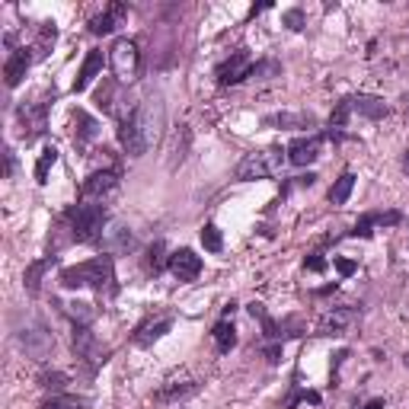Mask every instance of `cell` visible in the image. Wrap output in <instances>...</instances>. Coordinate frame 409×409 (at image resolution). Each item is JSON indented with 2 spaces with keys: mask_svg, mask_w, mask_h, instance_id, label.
Instances as JSON below:
<instances>
[{
  "mask_svg": "<svg viewBox=\"0 0 409 409\" xmlns=\"http://www.w3.org/2000/svg\"><path fill=\"white\" fill-rule=\"evenodd\" d=\"M336 268H339V275H351L358 266H355L351 259H336Z\"/></svg>",
  "mask_w": 409,
  "mask_h": 409,
  "instance_id": "obj_37",
  "label": "cell"
},
{
  "mask_svg": "<svg viewBox=\"0 0 409 409\" xmlns=\"http://www.w3.org/2000/svg\"><path fill=\"white\" fill-rule=\"evenodd\" d=\"M74 351H77V358H80L83 364H89V371H93L96 364L106 361V358H102V351H99L96 336L89 332V326H83V323H74Z\"/></svg>",
  "mask_w": 409,
  "mask_h": 409,
  "instance_id": "obj_7",
  "label": "cell"
},
{
  "mask_svg": "<svg viewBox=\"0 0 409 409\" xmlns=\"http://www.w3.org/2000/svg\"><path fill=\"white\" fill-rule=\"evenodd\" d=\"M38 383H42L45 390H64V383H67V374H64V371H45V374L38 377Z\"/></svg>",
  "mask_w": 409,
  "mask_h": 409,
  "instance_id": "obj_29",
  "label": "cell"
},
{
  "mask_svg": "<svg viewBox=\"0 0 409 409\" xmlns=\"http://www.w3.org/2000/svg\"><path fill=\"white\" fill-rule=\"evenodd\" d=\"M19 345L26 349V355H29V358L42 361V358H48V351L55 349V336L45 329V323L32 320L26 329H19Z\"/></svg>",
  "mask_w": 409,
  "mask_h": 409,
  "instance_id": "obj_6",
  "label": "cell"
},
{
  "mask_svg": "<svg viewBox=\"0 0 409 409\" xmlns=\"http://www.w3.org/2000/svg\"><path fill=\"white\" fill-rule=\"evenodd\" d=\"M211 336H214V345H217V351H221V355H227V351L236 345V329H234V323H230L227 317L217 320L214 329H211Z\"/></svg>",
  "mask_w": 409,
  "mask_h": 409,
  "instance_id": "obj_21",
  "label": "cell"
},
{
  "mask_svg": "<svg viewBox=\"0 0 409 409\" xmlns=\"http://www.w3.org/2000/svg\"><path fill=\"white\" fill-rule=\"evenodd\" d=\"M99 74H102V51L93 48L87 58H83V64H80V74H77V80H74V93L87 89Z\"/></svg>",
  "mask_w": 409,
  "mask_h": 409,
  "instance_id": "obj_17",
  "label": "cell"
},
{
  "mask_svg": "<svg viewBox=\"0 0 409 409\" xmlns=\"http://www.w3.org/2000/svg\"><path fill=\"white\" fill-rule=\"evenodd\" d=\"M374 214H364L361 221L355 224V230H351V236H371V227H374Z\"/></svg>",
  "mask_w": 409,
  "mask_h": 409,
  "instance_id": "obj_33",
  "label": "cell"
},
{
  "mask_svg": "<svg viewBox=\"0 0 409 409\" xmlns=\"http://www.w3.org/2000/svg\"><path fill=\"white\" fill-rule=\"evenodd\" d=\"M355 317H358L355 307H339V310L326 313V317L320 320V332H323V336H342V332L355 323Z\"/></svg>",
  "mask_w": 409,
  "mask_h": 409,
  "instance_id": "obj_13",
  "label": "cell"
},
{
  "mask_svg": "<svg viewBox=\"0 0 409 409\" xmlns=\"http://www.w3.org/2000/svg\"><path fill=\"white\" fill-rule=\"evenodd\" d=\"M406 368H409V355H406Z\"/></svg>",
  "mask_w": 409,
  "mask_h": 409,
  "instance_id": "obj_40",
  "label": "cell"
},
{
  "mask_svg": "<svg viewBox=\"0 0 409 409\" xmlns=\"http://www.w3.org/2000/svg\"><path fill=\"white\" fill-rule=\"evenodd\" d=\"M32 64V48H16L4 64V77H6V87H19V80L26 77Z\"/></svg>",
  "mask_w": 409,
  "mask_h": 409,
  "instance_id": "obj_15",
  "label": "cell"
},
{
  "mask_svg": "<svg viewBox=\"0 0 409 409\" xmlns=\"http://www.w3.org/2000/svg\"><path fill=\"white\" fill-rule=\"evenodd\" d=\"M58 163V147H45V151L42 153H38V160H36V179H38V182H48V170H51V166H55Z\"/></svg>",
  "mask_w": 409,
  "mask_h": 409,
  "instance_id": "obj_26",
  "label": "cell"
},
{
  "mask_svg": "<svg viewBox=\"0 0 409 409\" xmlns=\"http://www.w3.org/2000/svg\"><path fill=\"white\" fill-rule=\"evenodd\" d=\"M170 272L179 281H195L202 275V256H195L192 249H176L170 256Z\"/></svg>",
  "mask_w": 409,
  "mask_h": 409,
  "instance_id": "obj_10",
  "label": "cell"
},
{
  "mask_svg": "<svg viewBox=\"0 0 409 409\" xmlns=\"http://www.w3.org/2000/svg\"><path fill=\"white\" fill-rule=\"evenodd\" d=\"M349 112H351L349 99H342V102L336 106V112L329 115V128H345V121H349Z\"/></svg>",
  "mask_w": 409,
  "mask_h": 409,
  "instance_id": "obj_30",
  "label": "cell"
},
{
  "mask_svg": "<svg viewBox=\"0 0 409 409\" xmlns=\"http://www.w3.org/2000/svg\"><path fill=\"white\" fill-rule=\"evenodd\" d=\"M170 329H173V320L170 317L157 320V323H144V326H138V332H134V342L147 349V345H153L157 339H163Z\"/></svg>",
  "mask_w": 409,
  "mask_h": 409,
  "instance_id": "obj_20",
  "label": "cell"
},
{
  "mask_svg": "<svg viewBox=\"0 0 409 409\" xmlns=\"http://www.w3.org/2000/svg\"><path fill=\"white\" fill-rule=\"evenodd\" d=\"M19 125H23V138L36 141L48 125V102H36V106L19 109Z\"/></svg>",
  "mask_w": 409,
  "mask_h": 409,
  "instance_id": "obj_9",
  "label": "cell"
},
{
  "mask_svg": "<svg viewBox=\"0 0 409 409\" xmlns=\"http://www.w3.org/2000/svg\"><path fill=\"white\" fill-rule=\"evenodd\" d=\"M281 163H285V157H281V151H256V153H246V157L236 163V179H243V182H253V179H268L275 176V173L281 170Z\"/></svg>",
  "mask_w": 409,
  "mask_h": 409,
  "instance_id": "obj_4",
  "label": "cell"
},
{
  "mask_svg": "<svg viewBox=\"0 0 409 409\" xmlns=\"http://www.w3.org/2000/svg\"><path fill=\"white\" fill-rule=\"evenodd\" d=\"M70 313L77 317V323L87 326L89 320H93V310H89V304H83V300H77V304H70Z\"/></svg>",
  "mask_w": 409,
  "mask_h": 409,
  "instance_id": "obj_32",
  "label": "cell"
},
{
  "mask_svg": "<svg viewBox=\"0 0 409 409\" xmlns=\"http://www.w3.org/2000/svg\"><path fill=\"white\" fill-rule=\"evenodd\" d=\"M64 221H70V230H74L77 243H96L106 234L102 227H106V221H109V211H106V204H99V202H80L64 211Z\"/></svg>",
  "mask_w": 409,
  "mask_h": 409,
  "instance_id": "obj_3",
  "label": "cell"
},
{
  "mask_svg": "<svg viewBox=\"0 0 409 409\" xmlns=\"http://www.w3.org/2000/svg\"><path fill=\"white\" fill-rule=\"evenodd\" d=\"M361 409H383V400H381V396H377V400H368Z\"/></svg>",
  "mask_w": 409,
  "mask_h": 409,
  "instance_id": "obj_38",
  "label": "cell"
},
{
  "mask_svg": "<svg viewBox=\"0 0 409 409\" xmlns=\"http://www.w3.org/2000/svg\"><path fill=\"white\" fill-rule=\"evenodd\" d=\"M61 285L64 288H93L96 294H106V298H112V294H115V266H112V256L102 253V256H96V259L80 262V266L61 268Z\"/></svg>",
  "mask_w": 409,
  "mask_h": 409,
  "instance_id": "obj_2",
  "label": "cell"
},
{
  "mask_svg": "<svg viewBox=\"0 0 409 409\" xmlns=\"http://www.w3.org/2000/svg\"><path fill=\"white\" fill-rule=\"evenodd\" d=\"M320 144H323V138H320V134H310V138L291 141L285 153H288V160H291L294 166H307V163H313V160L320 157Z\"/></svg>",
  "mask_w": 409,
  "mask_h": 409,
  "instance_id": "obj_11",
  "label": "cell"
},
{
  "mask_svg": "<svg viewBox=\"0 0 409 409\" xmlns=\"http://www.w3.org/2000/svg\"><path fill=\"white\" fill-rule=\"evenodd\" d=\"M253 67L256 64H249V58L243 55V51H236L230 61H224L221 67H217V83H240V80H246V77H253Z\"/></svg>",
  "mask_w": 409,
  "mask_h": 409,
  "instance_id": "obj_12",
  "label": "cell"
},
{
  "mask_svg": "<svg viewBox=\"0 0 409 409\" xmlns=\"http://www.w3.org/2000/svg\"><path fill=\"white\" fill-rule=\"evenodd\" d=\"M74 125H80L77 128V141H93L96 134H99V121H96L93 115H87L83 109L74 112Z\"/></svg>",
  "mask_w": 409,
  "mask_h": 409,
  "instance_id": "obj_23",
  "label": "cell"
},
{
  "mask_svg": "<svg viewBox=\"0 0 409 409\" xmlns=\"http://www.w3.org/2000/svg\"><path fill=\"white\" fill-rule=\"evenodd\" d=\"M285 26H288V29H300V26H304V13H300V10H288L285 13Z\"/></svg>",
  "mask_w": 409,
  "mask_h": 409,
  "instance_id": "obj_34",
  "label": "cell"
},
{
  "mask_svg": "<svg viewBox=\"0 0 409 409\" xmlns=\"http://www.w3.org/2000/svg\"><path fill=\"white\" fill-rule=\"evenodd\" d=\"M262 125L266 128H285V131H294V128H313L317 125V119L307 112H272L262 119Z\"/></svg>",
  "mask_w": 409,
  "mask_h": 409,
  "instance_id": "obj_14",
  "label": "cell"
},
{
  "mask_svg": "<svg viewBox=\"0 0 409 409\" xmlns=\"http://www.w3.org/2000/svg\"><path fill=\"white\" fill-rule=\"evenodd\" d=\"M99 243H102V253H109V256L134 249V236H131V230H128V227H112V230H106Z\"/></svg>",
  "mask_w": 409,
  "mask_h": 409,
  "instance_id": "obj_19",
  "label": "cell"
},
{
  "mask_svg": "<svg viewBox=\"0 0 409 409\" xmlns=\"http://www.w3.org/2000/svg\"><path fill=\"white\" fill-rule=\"evenodd\" d=\"M202 246L208 249V253H221L224 249V236H221V230H217L214 224H204L202 227Z\"/></svg>",
  "mask_w": 409,
  "mask_h": 409,
  "instance_id": "obj_27",
  "label": "cell"
},
{
  "mask_svg": "<svg viewBox=\"0 0 409 409\" xmlns=\"http://www.w3.org/2000/svg\"><path fill=\"white\" fill-rule=\"evenodd\" d=\"M125 16H128V6L125 4H112L106 13H99V16L89 23V32H93V36H109V32H112Z\"/></svg>",
  "mask_w": 409,
  "mask_h": 409,
  "instance_id": "obj_18",
  "label": "cell"
},
{
  "mask_svg": "<svg viewBox=\"0 0 409 409\" xmlns=\"http://www.w3.org/2000/svg\"><path fill=\"white\" fill-rule=\"evenodd\" d=\"M119 189V176L112 170H102V173H93V176L83 182V202H106L112 192Z\"/></svg>",
  "mask_w": 409,
  "mask_h": 409,
  "instance_id": "obj_8",
  "label": "cell"
},
{
  "mask_svg": "<svg viewBox=\"0 0 409 409\" xmlns=\"http://www.w3.org/2000/svg\"><path fill=\"white\" fill-rule=\"evenodd\" d=\"M163 99L160 96H147L131 115L119 125V141L125 147L128 157H144L163 134Z\"/></svg>",
  "mask_w": 409,
  "mask_h": 409,
  "instance_id": "obj_1",
  "label": "cell"
},
{
  "mask_svg": "<svg viewBox=\"0 0 409 409\" xmlns=\"http://www.w3.org/2000/svg\"><path fill=\"white\" fill-rule=\"evenodd\" d=\"M109 61H112V70L119 80H134L141 70V55H138V45L131 38H115L112 51H109Z\"/></svg>",
  "mask_w": 409,
  "mask_h": 409,
  "instance_id": "obj_5",
  "label": "cell"
},
{
  "mask_svg": "<svg viewBox=\"0 0 409 409\" xmlns=\"http://www.w3.org/2000/svg\"><path fill=\"white\" fill-rule=\"evenodd\" d=\"M160 256H163V243H153V249H151V262H147V266H151L153 272H160V266H163V259H160Z\"/></svg>",
  "mask_w": 409,
  "mask_h": 409,
  "instance_id": "obj_35",
  "label": "cell"
},
{
  "mask_svg": "<svg viewBox=\"0 0 409 409\" xmlns=\"http://www.w3.org/2000/svg\"><path fill=\"white\" fill-rule=\"evenodd\" d=\"M55 266V256H45V259H36L29 268H26V291L29 294H38V281H42V275L48 272V268Z\"/></svg>",
  "mask_w": 409,
  "mask_h": 409,
  "instance_id": "obj_22",
  "label": "cell"
},
{
  "mask_svg": "<svg viewBox=\"0 0 409 409\" xmlns=\"http://www.w3.org/2000/svg\"><path fill=\"white\" fill-rule=\"evenodd\" d=\"M304 266H307V268H310V272H323V268H326V259H323V256H320V253H313V256H310V259H307V262H304Z\"/></svg>",
  "mask_w": 409,
  "mask_h": 409,
  "instance_id": "obj_36",
  "label": "cell"
},
{
  "mask_svg": "<svg viewBox=\"0 0 409 409\" xmlns=\"http://www.w3.org/2000/svg\"><path fill=\"white\" fill-rule=\"evenodd\" d=\"M87 406V400H80V396H51V400L42 403V409H83Z\"/></svg>",
  "mask_w": 409,
  "mask_h": 409,
  "instance_id": "obj_28",
  "label": "cell"
},
{
  "mask_svg": "<svg viewBox=\"0 0 409 409\" xmlns=\"http://www.w3.org/2000/svg\"><path fill=\"white\" fill-rule=\"evenodd\" d=\"M403 166H406V173H409V153H406V157H403Z\"/></svg>",
  "mask_w": 409,
  "mask_h": 409,
  "instance_id": "obj_39",
  "label": "cell"
},
{
  "mask_svg": "<svg viewBox=\"0 0 409 409\" xmlns=\"http://www.w3.org/2000/svg\"><path fill=\"white\" fill-rule=\"evenodd\" d=\"M349 106H351V112H361L364 119H371V121H377V119L387 115V102H383L381 96L358 93V96H351V99H349Z\"/></svg>",
  "mask_w": 409,
  "mask_h": 409,
  "instance_id": "obj_16",
  "label": "cell"
},
{
  "mask_svg": "<svg viewBox=\"0 0 409 409\" xmlns=\"http://www.w3.org/2000/svg\"><path fill=\"white\" fill-rule=\"evenodd\" d=\"M351 189H355V173H342V176L336 179V185L329 189V202L332 204H345L351 195Z\"/></svg>",
  "mask_w": 409,
  "mask_h": 409,
  "instance_id": "obj_24",
  "label": "cell"
},
{
  "mask_svg": "<svg viewBox=\"0 0 409 409\" xmlns=\"http://www.w3.org/2000/svg\"><path fill=\"white\" fill-rule=\"evenodd\" d=\"M246 310L253 313V317H256V320H259V323H262V336H266V339H281L278 326H275V320H272V317H268V313H266V307H262V304H256V300H253V304H249Z\"/></svg>",
  "mask_w": 409,
  "mask_h": 409,
  "instance_id": "obj_25",
  "label": "cell"
},
{
  "mask_svg": "<svg viewBox=\"0 0 409 409\" xmlns=\"http://www.w3.org/2000/svg\"><path fill=\"white\" fill-rule=\"evenodd\" d=\"M195 383H185V387H170V390H160L157 393V400H176V396H189V393H195Z\"/></svg>",
  "mask_w": 409,
  "mask_h": 409,
  "instance_id": "obj_31",
  "label": "cell"
}]
</instances>
